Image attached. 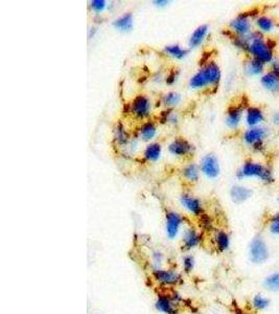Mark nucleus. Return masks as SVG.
<instances>
[{"mask_svg":"<svg viewBox=\"0 0 279 314\" xmlns=\"http://www.w3.org/2000/svg\"><path fill=\"white\" fill-rule=\"evenodd\" d=\"M166 220H167V234L171 239H174L179 232V228L183 222V218L180 214L169 211L167 212L166 215Z\"/></svg>","mask_w":279,"mask_h":314,"instance_id":"dca6fc26","label":"nucleus"},{"mask_svg":"<svg viewBox=\"0 0 279 314\" xmlns=\"http://www.w3.org/2000/svg\"><path fill=\"white\" fill-rule=\"evenodd\" d=\"M252 305L257 310L264 311L270 307L271 301L263 295H257L252 299Z\"/></svg>","mask_w":279,"mask_h":314,"instance_id":"2f4dec72","label":"nucleus"},{"mask_svg":"<svg viewBox=\"0 0 279 314\" xmlns=\"http://www.w3.org/2000/svg\"><path fill=\"white\" fill-rule=\"evenodd\" d=\"M266 112L259 106H248L245 109L244 122L248 128L264 126L266 122Z\"/></svg>","mask_w":279,"mask_h":314,"instance_id":"6e6552de","label":"nucleus"},{"mask_svg":"<svg viewBox=\"0 0 279 314\" xmlns=\"http://www.w3.org/2000/svg\"><path fill=\"white\" fill-rule=\"evenodd\" d=\"M229 194H230V198L232 202L240 205V204L247 202L249 199H251L253 197L254 192L249 186L242 185V184H235L231 186Z\"/></svg>","mask_w":279,"mask_h":314,"instance_id":"ddd939ff","label":"nucleus"},{"mask_svg":"<svg viewBox=\"0 0 279 314\" xmlns=\"http://www.w3.org/2000/svg\"><path fill=\"white\" fill-rule=\"evenodd\" d=\"M266 68L267 65L264 63L253 58H249L244 63V74L249 78H261L266 72Z\"/></svg>","mask_w":279,"mask_h":314,"instance_id":"4468645a","label":"nucleus"},{"mask_svg":"<svg viewBox=\"0 0 279 314\" xmlns=\"http://www.w3.org/2000/svg\"><path fill=\"white\" fill-rule=\"evenodd\" d=\"M129 111L138 119L148 120L152 111V101L146 94H138L129 104Z\"/></svg>","mask_w":279,"mask_h":314,"instance_id":"423d86ee","label":"nucleus"},{"mask_svg":"<svg viewBox=\"0 0 279 314\" xmlns=\"http://www.w3.org/2000/svg\"><path fill=\"white\" fill-rule=\"evenodd\" d=\"M268 229L274 236H279V212L270 216L268 220Z\"/></svg>","mask_w":279,"mask_h":314,"instance_id":"473e14b6","label":"nucleus"},{"mask_svg":"<svg viewBox=\"0 0 279 314\" xmlns=\"http://www.w3.org/2000/svg\"><path fill=\"white\" fill-rule=\"evenodd\" d=\"M180 201L181 204L192 214L199 217L204 214V208L201 200L195 196H192L191 194H188V193H183L180 197Z\"/></svg>","mask_w":279,"mask_h":314,"instance_id":"2eb2a0df","label":"nucleus"},{"mask_svg":"<svg viewBox=\"0 0 279 314\" xmlns=\"http://www.w3.org/2000/svg\"><path fill=\"white\" fill-rule=\"evenodd\" d=\"M181 102V94L176 91H170L162 96V103L167 109H172L179 105Z\"/></svg>","mask_w":279,"mask_h":314,"instance_id":"7c9ffc66","label":"nucleus"},{"mask_svg":"<svg viewBox=\"0 0 279 314\" xmlns=\"http://www.w3.org/2000/svg\"><path fill=\"white\" fill-rule=\"evenodd\" d=\"M154 4L158 7H166L169 5V2H167V0H157V2H154Z\"/></svg>","mask_w":279,"mask_h":314,"instance_id":"ea45409f","label":"nucleus"},{"mask_svg":"<svg viewBox=\"0 0 279 314\" xmlns=\"http://www.w3.org/2000/svg\"><path fill=\"white\" fill-rule=\"evenodd\" d=\"M215 243L219 252H226L230 247V236L223 229H219L215 234Z\"/></svg>","mask_w":279,"mask_h":314,"instance_id":"a878e982","label":"nucleus"},{"mask_svg":"<svg viewBox=\"0 0 279 314\" xmlns=\"http://www.w3.org/2000/svg\"><path fill=\"white\" fill-rule=\"evenodd\" d=\"M278 201H279V197H278Z\"/></svg>","mask_w":279,"mask_h":314,"instance_id":"a19ab883","label":"nucleus"},{"mask_svg":"<svg viewBox=\"0 0 279 314\" xmlns=\"http://www.w3.org/2000/svg\"><path fill=\"white\" fill-rule=\"evenodd\" d=\"M200 225L203 229L205 231H212L214 227V223H213V219L209 217L208 215H206L205 213L202 214L200 216Z\"/></svg>","mask_w":279,"mask_h":314,"instance_id":"72a5a7b5","label":"nucleus"},{"mask_svg":"<svg viewBox=\"0 0 279 314\" xmlns=\"http://www.w3.org/2000/svg\"><path fill=\"white\" fill-rule=\"evenodd\" d=\"M275 43L263 34L254 31L248 36V47L246 54L249 58L258 60L265 65H270L275 60Z\"/></svg>","mask_w":279,"mask_h":314,"instance_id":"f257e3e1","label":"nucleus"},{"mask_svg":"<svg viewBox=\"0 0 279 314\" xmlns=\"http://www.w3.org/2000/svg\"><path fill=\"white\" fill-rule=\"evenodd\" d=\"M162 154V146L159 142H151L145 148L143 157L148 162H156Z\"/></svg>","mask_w":279,"mask_h":314,"instance_id":"5701e85b","label":"nucleus"},{"mask_svg":"<svg viewBox=\"0 0 279 314\" xmlns=\"http://www.w3.org/2000/svg\"><path fill=\"white\" fill-rule=\"evenodd\" d=\"M194 266H195V260H194V258L191 257V256L185 257V259H184V268H185V271L188 273V274H190L193 270Z\"/></svg>","mask_w":279,"mask_h":314,"instance_id":"e433bc0d","label":"nucleus"},{"mask_svg":"<svg viewBox=\"0 0 279 314\" xmlns=\"http://www.w3.org/2000/svg\"><path fill=\"white\" fill-rule=\"evenodd\" d=\"M264 287L271 292H279V271L269 275L263 283Z\"/></svg>","mask_w":279,"mask_h":314,"instance_id":"c756f323","label":"nucleus"},{"mask_svg":"<svg viewBox=\"0 0 279 314\" xmlns=\"http://www.w3.org/2000/svg\"><path fill=\"white\" fill-rule=\"evenodd\" d=\"M258 15H253L252 12H242L238 14L229 23V31L231 32L232 36H250L254 32V19Z\"/></svg>","mask_w":279,"mask_h":314,"instance_id":"20e7f679","label":"nucleus"},{"mask_svg":"<svg viewBox=\"0 0 279 314\" xmlns=\"http://www.w3.org/2000/svg\"><path fill=\"white\" fill-rule=\"evenodd\" d=\"M260 84L266 91L270 93H279V77L274 75L270 70L266 71L260 78Z\"/></svg>","mask_w":279,"mask_h":314,"instance_id":"f3484780","label":"nucleus"},{"mask_svg":"<svg viewBox=\"0 0 279 314\" xmlns=\"http://www.w3.org/2000/svg\"><path fill=\"white\" fill-rule=\"evenodd\" d=\"M245 107L241 105H231L225 114V125L230 130H237L242 125L245 115Z\"/></svg>","mask_w":279,"mask_h":314,"instance_id":"1a4fd4ad","label":"nucleus"},{"mask_svg":"<svg viewBox=\"0 0 279 314\" xmlns=\"http://www.w3.org/2000/svg\"><path fill=\"white\" fill-rule=\"evenodd\" d=\"M254 27L257 29L255 31H258L265 36L268 34H272L276 31L277 22L270 15L259 14L254 19Z\"/></svg>","mask_w":279,"mask_h":314,"instance_id":"f8f14e48","label":"nucleus"},{"mask_svg":"<svg viewBox=\"0 0 279 314\" xmlns=\"http://www.w3.org/2000/svg\"><path fill=\"white\" fill-rule=\"evenodd\" d=\"M190 86L194 89H205L209 87V84L201 68L190 79Z\"/></svg>","mask_w":279,"mask_h":314,"instance_id":"c85d7f7f","label":"nucleus"},{"mask_svg":"<svg viewBox=\"0 0 279 314\" xmlns=\"http://www.w3.org/2000/svg\"><path fill=\"white\" fill-rule=\"evenodd\" d=\"M271 134L270 128L267 126H260L247 128L242 134V140L245 146L252 149L257 153H263L267 148V140Z\"/></svg>","mask_w":279,"mask_h":314,"instance_id":"7ed1b4c3","label":"nucleus"},{"mask_svg":"<svg viewBox=\"0 0 279 314\" xmlns=\"http://www.w3.org/2000/svg\"><path fill=\"white\" fill-rule=\"evenodd\" d=\"M194 151L193 144L184 137H176L169 144V152L178 157H185L191 155Z\"/></svg>","mask_w":279,"mask_h":314,"instance_id":"9b49d317","label":"nucleus"},{"mask_svg":"<svg viewBox=\"0 0 279 314\" xmlns=\"http://www.w3.org/2000/svg\"><path fill=\"white\" fill-rule=\"evenodd\" d=\"M184 247L186 249H191L198 246L201 242V235L194 228L186 231L184 235Z\"/></svg>","mask_w":279,"mask_h":314,"instance_id":"bb28decb","label":"nucleus"},{"mask_svg":"<svg viewBox=\"0 0 279 314\" xmlns=\"http://www.w3.org/2000/svg\"><path fill=\"white\" fill-rule=\"evenodd\" d=\"M165 53L177 60H182L189 55V50L183 48L179 44H170L165 47Z\"/></svg>","mask_w":279,"mask_h":314,"instance_id":"cd10ccee","label":"nucleus"},{"mask_svg":"<svg viewBox=\"0 0 279 314\" xmlns=\"http://www.w3.org/2000/svg\"><path fill=\"white\" fill-rule=\"evenodd\" d=\"M114 140L121 147L127 146L130 141V135L122 123H118L114 127Z\"/></svg>","mask_w":279,"mask_h":314,"instance_id":"393cba45","label":"nucleus"},{"mask_svg":"<svg viewBox=\"0 0 279 314\" xmlns=\"http://www.w3.org/2000/svg\"><path fill=\"white\" fill-rule=\"evenodd\" d=\"M181 174H182L183 179H185L188 182L196 183V182H198V180L200 179V174H201L200 165L197 164V163H195V162H192V163L186 164V165L182 169Z\"/></svg>","mask_w":279,"mask_h":314,"instance_id":"412c9836","label":"nucleus"},{"mask_svg":"<svg viewBox=\"0 0 279 314\" xmlns=\"http://www.w3.org/2000/svg\"><path fill=\"white\" fill-rule=\"evenodd\" d=\"M205 78L209 84V87L217 88L222 81V69L220 65L215 61H207L201 67Z\"/></svg>","mask_w":279,"mask_h":314,"instance_id":"9d476101","label":"nucleus"},{"mask_svg":"<svg viewBox=\"0 0 279 314\" xmlns=\"http://www.w3.org/2000/svg\"><path fill=\"white\" fill-rule=\"evenodd\" d=\"M271 122L273 125L279 127V111H276L271 116Z\"/></svg>","mask_w":279,"mask_h":314,"instance_id":"58836bf2","label":"nucleus"},{"mask_svg":"<svg viewBox=\"0 0 279 314\" xmlns=\"http://www.w3.org/2000/svg\"><path fill=\"white\" fill-rule=\"evenodd\" d=\"M201 173L208 179L215 180L221 175V164L218 157L213 154L208 153L201 159L200 163Z\"/></svg>","mask_w":279,"mask_h":314,"instance_id":"0eeeda50","label":"nucleus"},{"mask_svg":"<svg viewBox=\"0 0 279 314\" xmlns=\"http://www.w3.org/2000/svg\"><path fill=\"white\" fill-rule=\"evenodd\" d=\"M134 17L132 13H127L113 21V27L121 32H130L133 29Z\"/></svg>","mask_w":279,"mask_h":314,"instance_id":"b1692460","label":"nucleus"},{"mask_svg":"<svg viewBox=\"0 0 279 314\" xmlns=\"http://www.w3.org/2000/svg\"><path fill=\"white\" fill-rule=\"evenodd\" d=\"M269 66H270L269 70L273 72L274 75L279 77V58H275V60Z\"/></svg>","mask_w":279,"mask_h":314,"instance_id":"4c0bfd02","label":"nucleus"},{"mask_svg":"<svg viewBox=\"0 0 279 314\" xmlns=\"http://www.w3.org/2000/svg\"><path fill=\"white\" fill-rule=\"evenodd\" d=\"M157 135V125L152 119L144 122L138 128V136L143 141H151Z\"/></svg>","mask_w":279,"mask_h":314,"instance_id":"a211bd4d","label":"nucleus"},{"mask_svg":"<svg viewBox=\"0 0 279 314\" xmlns=\"http://www.w3.org/2000/svg\"><path fill=\"white\" fill-rule=\"evenodd\" d=\"M106 7H107V2H105V0H92L90 3V8L92 9V11L98 14L104 12Z\"/></svg>","mask_w":279,"mask_h":314,"instance_id":"f704fd0d","label":"nucleus"},{"mask_svg":"<svg viewBox=\"0 0 279 314\" xmlns=\"http://www.w3.org/2000/svg\"><path fill=\"white\" fill-rule=\"evenodd\" d=\"M178 77H179V70L175 68V69L171 70L169 74H168V76L166 78V83L168 85H173V84H175L177 82Z\"/></svg>","mask_w":279,"mask_h":314,"instance_id":"c9c22d12","label":"nucleus"},{"mask_svg":"<svg viewBox=\"0 0 279 314\" xmlns=\"http://www.w3.org/2000/svg\"><path fill=\"white\" fill-rule=\"evenodd\" d=\"M175 302L176 298H172L170 296H160L156 303V308L166 314H177L178 310Z\"/></svg>","mask_w":279,"mask_h":314,"instance_id":"aec40b11","label":"nucleus"},{"mask_svg":"<svg viewBox=\"0 0 279 314\" xmlns=\"http://www.w3.org/2000/svg\"><path fill=\"white\" fill-rule=\"evenodd\" d=\"M208 33H209L208 24H201V26H199L191 35L189 40V46L191 48H197L201 46L206 40Z\"/></svg>","mask_w":279,"mask_h":314,"instance_id":"6ab92c4d","label":"nucleus"},{"mask_svg":"<svg viewBox=\"0 0 279 314\" xmlns=\"http://www.w3.org/2000/svg\"><path fill=\"white\" fill-rule=\"evenodd\" d=\"M239 180L257 179L265 185H271L275 182V175L272 169L260 161L247 159L239 168L236 173Z\"/></svg>","mask_w":279,"mask_h":314,"instance_id":"f03ea898","label":"nucleus"},{"mask_svg":"<svg viewBox=\"0 0 279 314\" xmlns=\"http://www.w3.org/2000/svg\"><path fill=\"white\" fill-rule=\"evenodd\" d=\"M155 279L164 285H176L181 281V276L178 273L167 270H155Z\"/></svg>","mask_w":279,"mask_h":314,"instance_id":"4be33fe9","label":"nucleus"},{"mask_svg":"<svg viewBox=\"0 0 279 314\" xmlns=\"http://www.w3.org/2000/svg\"><path fill=\"white\" fill-rule=\"evenodd\" d=\"M249 258L257 265H263L269 260L270 249L263 236L257 235L252 238L249 245Z\"/></svg>","mask_w":279,"mask_h":314,"instance_id":"39448f33","label":"nucleus"}]
</instances>
